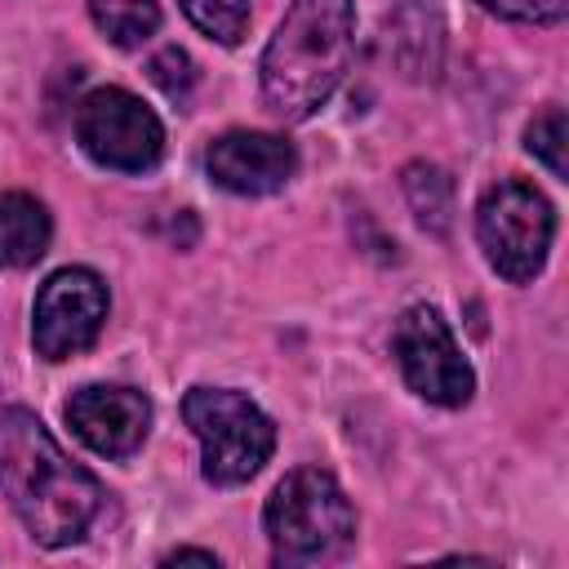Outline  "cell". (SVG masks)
<instances>
[{"mask_svg": "<svg viewBox=\"0 0 569 569\" xmlns=\"http://www.w3.org/2000/svg\"><path fill=\"white\" fill-rule=\"evenodd\" d=\"M182 418L200 440V471L209 485H244L276 449V422L231 387H196L182 400Z\"/></svg>", "mask_w": 569, "mask_h": 569, "instance_id": "obj_4", "label": "cell"}, {"mask_svg": "<svg viewBox=\"0 0 569 569\" xmlns=\"http://www.w3.org/2000/svg\"><path fill=\"white\" fill-rule=\"evenodd\" d=\"M525 147H529L556 178H565V111H560V107L538 111V116L529 120V129H525Z\"/></svg>", "mask_w": 569, "mask_h": 569, "instance_id": "obj_15", "label": "cell"}, {"mask_svg": "<svg viewBox=\"0 0 569 569\" xmlns=\"http://www.w3.org/2000/svg\"><path fill=\"white\" fill-rule=\"evenodd\" d=\"M262 525L280 565L338 560L356 538V511L338 489V480L320 467L289 471L267 498Z\"/></svg>", "mask_w": 569, "mask_h": 569, "instance_id": "obj_3", "label": "cell"}, {"mask_svg": "<svg viewBox=\"0 0 569 569\" xmlns=\"http://www.w3.org/2000/svg\"><path fill=\"white\" fill-rule=\"evenodd\" d=\"M0 493L40 547L80 542L107 498L102 485L62 453L44 422L18 405L0 409Z\"/></svg>", "mask_w": 569, "mask_h": 569, "instance_id": "obj_1", "label": "cell"}, {"mask_svg": "<svg viewBox=\"0 0 569 569\" xmlns=\"http://www.w3.org/2000/svg\"><path fill=\"white\" fill-rule=\"evenodd\" d=\"M89 18L93 27L120 44V49H138L142 40L156 36L160 27V4L156 0H89Z\"/></svg>", "mask_w": 569, "mask_h": 569, "instance_id": "obj_13", "label": "cell"}, {"mask_svg": "<svg viewBox=\"0 0 569 569\" xmlns=\"http://www.w3.org/2000/svg\"><path fill=\"white\" fill-rule=\"evenodd\" d=\"M182 13L218 44H240L249 31V0H182Z\"/></svg>", "mask_w": 569, "mask_h": 569, "instance_id": "obj_14", "label": "cell"}, {"mask_svg": "<svg viewBox=\"0 0 569 569\" xmlns=\"http://www.w3.org/2000/svg\"><path fill=\"white\" fill-rule=\"evenodd\" d=\"M405 196H409V209L413 218L431 231V236H445L453 227V178L436 164H409L405 169Z\"/></svg>", "mask_w": 569, "mask_h": 569, "instance_id": "obj_12", "label": "cell"}, {"mask_svg": "<svg viewBox=\"0 0 569 569\" xmlns=\"http://www.w3.org/2000/svg\"><path fill=\"white\" fill-rule=\"evenodd\" d=\"M107 325V284L89 267L53 271L31 311V342L44 360H71L98 342Z\"/></svg>", "mask_w": 569, "mask_h": 569, "instance_id": "obj_8", "label": "cell"}, {"mask_svg": "<svg viewBox=\"0 0 569 569\" xmlns=\"http://www.w3.org/2000/svg\"><path fill=\"white\" fill-rule=\"evenodd\" d=\"M489 13H498V18H511V22H542V27H551V22H560L565 13H569V0H480Z\"/></svg>", "mask_w": 569, "mask_h": 569, "instance_id": "obj_17", "label": "cell"}, {"mask_svg": "<svg viewBox=\"0 0 569 569\" xmlns=\"http://www.w3.org/2000/svg\"><path fill=\"white\" fill-rule=\"evenodd\" d=\"M391 351L400 360V373L405 382L431 400V405H445V409H458L471 400L476 391V373L471 365L462 360L445 316L427 302L409 307L400 320H396V333H391Z\"/></svg>", "mask_w": 569, "mask_h": 569, "instance_id": "obj_7", "label": "cell"}, {"mask_svg": "<svg viewBox=\"0 0 569 569\" xmlns=\"http://www.w3.org/2000/svg\"><path fill=\"white\" fill-rule=\"evenodd\" d=\"M356 0H293L262 53V98L280 120H307L351 67Z\"/></svg>", "mask_w": 569, "mask_h": 569, "instance_id": "obj_2", "label": "cell"}, {"mask_svg": "<svg viewBox=\"0 0 569 569\" xmlns=\"http://www.w3.org/2000/svg\"><path fill=\"white\" fill-rule=\"evenodd\" d=\"M147 71H151V80H156L173 102H187V93H191V84H196V67H191V58H187L178 44L160 49Z\"/></svg>", "mask_w": 569, "mask_h": 569, "instance_id": "obj_16", "label": "cell"}, {"mask_svg": "<svg viewBox=\"0 0 569 569\" xmlns=\"http://www.w3.org/2000/svg\"><path fill=\"white\" fill-rule=\"evenodd\" d=\"M49 213L36 196L27 191H4L0 196V267H31L49 249Z\"/></svg>", "mask_w": 569, "mask_h": 569, "instance_id": "obj_11", "label": "cell"}, {"mask_svg": "<svg viewBox=\"0 0 569 569\" xmlns=\"http://www.w3.org/2000/svg\"><path fill=\"white\" fill-rule=\"evenodd\" d=\"M76 142L102 169L142 173V169H151L160 160L164 129H160L156 111L142 98H133L129 89L107 84V89H93V93L80 98V107H76Z\"/></svg>", "mask_w": 569, "mask_h": 569, "instance_id": "obj_6", "label": "cell"}, {"mask_svg": "<svg viewBox=\"0 0 569 569\" xmlns=\"http://www.w3.org/2000/svg\"><path fill=\"white\" fill-rule=\"evenodd\" d=\"M551 236H556V209L525 178L493 182L476 204V240L489 267L511 284H525L542 271Z\"/></svg>", "mask_w": 569, "mask_h": 569, "instance_id": "obj_5", "label": "cell"}, {"mask_svg": "<svg viewBox=\"0 0 569 569\" xmlns=\"http://www.w3.org/2000/svg\"><path fill=\"white\" fill-rule=\"evenodd\" d=\"M62 418L71 431L102 458H129L151 427V400L133 387H80L62 405Z\"/></svg>", "mask_w": 569, "mask_h": 569, "instance_id": "obj_10", "label": "cell"}, {"mask_svg": "<svg viewBox=\"0 0 569 569\" xmlns=\"http://www.w3.org/2000/svg\"><path fill=\"white\" fill-rule=\"evenodd\" d=\"M164 565H218V556L213 551H196V547H178V551L164 556Z\"/></svg>", "mask_w": 569, "mask_h": 569, "instance_id": "obj_18", "label": "cell"}, {"mask_svg": "<svg viewBox=\"0 0 569 569\" xmlns=\"http://www.w3.org/2000/svg\"><path fill=\"white\" fill-rule=\"evenodd\" d=\"M204 169L222 191L236 196H271L298 173V151L280 133L262 129H231L209 142Z\"/></svg>", "mask_w": 569, "mask_h": 569, "instance_id": "obj_9", "label": "cell"}]
</instances>
